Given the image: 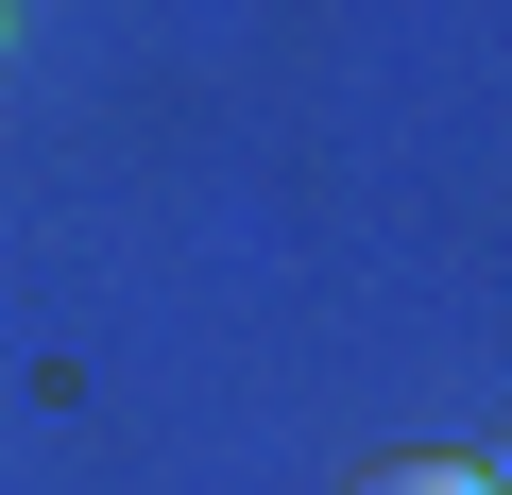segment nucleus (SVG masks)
Wrapping results in <instances>:
<instances>
[{"instance_id": "2", "label": "nucleus", "mask_w": 512, "mask_h": 495, "mask_svg": "<svg viewBox=\"0 0 512 495\" xmlns=\"http://www.w3.org/2000/svg\"><path fill=\"white\" fill-rule=\"evenodd\" d=\"M0 18H18V0H0Z\"/></svg>"}, {"instance_id": "1", "label": "nucleus", "mask_w": 512, "mask_h": 495, "mask_svg": "<svg viewBox=\"0 0 512 495\" xmlns=\"http://www.w3.org/2000/svg\"><path fill=\"white\" fill-rule=\"evenodd\" d=\"M359 495H495V461H376Z\"/></svg>"}]
</instances>
